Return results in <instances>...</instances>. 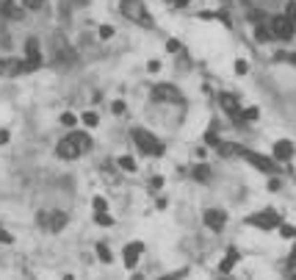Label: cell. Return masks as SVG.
Listing matches in <instances>:
<instances>
[{
  "mask_svg": "<svg viewBox=\"0 0 296 280\" xmlns=\"http://www.w3.org/2000/svg\"><path fill=\"white\" fill-rule=\"evenodd\" d=\"M97 34H100V39H111V36H114V25H100Z\"/></svg>",
  "mask_w": 296,
  "mask_h": 280,
  "instance_id": "33",
  "label": "cell"
},
{
  "mask_svg": "<svg viewBox=\"0 0 296 280\" xmlns=\"http://www.w3.org/2000/svg\"><path fill=\"white\" fill-rule=\"evenodd\" d=\"M269 189H271V192H279V180L271 178V180H269Z\"/></svg>",
  "mask_w": 296,
  "mask_h": 280,
  "instance_id": "42",
  "label": "cell"
},
{
  "mask_svg": "<svg viewBox=\"0 0 296 280\" xmlns=\"http://www.w3.org/2000/svg\"><path fill=\"white\" fill-rule=\"evenodd\" d=\"M141 253H144V244H141V241H130V244H125V250H122V258H125V266H127V269H136V263H138Z\"/></svg>",
  "mask_w": 296,
  "mask_h": 280,
  "instance_id": "13",
  "label": "cell"
},
{
  "mask_svg": "<svg viewBox=\"0 0 296 280\" xmlns=\"http://www.w3.org/2000/svg\"><path fill=\"white\" fill-rule=\"evenodd\" d=\"M11 6H14V0H0V11H3V14H6Z\"/></svg>",
  "mask_w": 296,
  "mask_h": 280,
  "instance_id": "41",
  "label": "cell"
},
{
  "mask_svg": "<svg viewBox=\"0 0 296 280\" xmlns=\"http://www.w3.org/2000/svg\"><path fill=\"white\" fill-rule=\"evenodd\" d=\"M219 142H221V139H219V133H216L213 128H208V130H205V145H208V147H216Z\"/></svg>",
  "mask_w": 296,
  "mask_h": 280,
  "instance_id": "26",
  "label": "cell"
},
{
  "mask_svg": "<svg viewBox=\"0 0 296 280\" xmlns=\"http://www.w3.org/2000/svg\"><path fill=\"white\" fill-rule=\"evenodd\" d=\"M22 72H28L25 59H14V56L0 59V75L3 78H14V75H22Z\"/></svg>",
  "mask_w": 296,
  "mask_h": 280,
  "instance_id": "11",
  "label": "cell"
},
{
  "mask_svg": "<svg viewBox=\"0 0 296 280\" xmlns=\"http://www.w3.org/2000/svg\"><path fill=\"white\" fill-rule=\"evenodd\" d=\"M188 0H175V6H186Z\"/></svg>",
  "mask_w": 296,
  "mask_h": 280,
  "instance_id": "45",
  "label": "cell"
},
{
  "mask_svg": "<svg viewBox=\"0 0 296 280\" xmlns=\"http://www.w3.org/2000/svg\"><path fill=\"white\" fill-rule=\"evenodd\" d=\"M166 50H169V53H178L180 50V42H178V39H169V42H166Z\"/></svg>",
  "mask_w": 296,
  "mask_h": 280,
  "instance_id": "40",
  "label": "cell"
},
{
  "mask_svg": "<svg viewBox=\"0 0 296 280\" xmlns=\"http://www.w3.org/2000/svg\"><path fill=\"white\" fill-rule=\"evenodd\" d=\"M219 106L224 111H227L230 117L236 119L238 125H241V103L236 100V97H233V94H219Z\"/></svg>",
  "mask_w": 296,
  "mask_h": 280,
  "instance_id": "15",
  "label": "cell"
},
{
  "mask_svg": "<svg viewBox=\"0 0 296 280\" xmlns=\"http://www.w3.org/2000/svg\"><path fill=\"white\" fill-rule=\"evenodd\" d=\"M56 155H59V158H64V161H75V158H80V150H78V147L69 142L67 136H64L59 145H56Z\"/></svg>",
  "mask_w": 296,
  "mask_h": 280,
  "instance_id": "14",
  "label": "cell"
},
{
  "mask_svg": "<svg viewBox=\"0 0 296 280\" xmlns=\"http://www.w3.org/2000/svg\"><path fill=\"white\" fill-rule=\"evenodd\" d=\"M117 167H119V170H125V172H136V170H138L130 155H119V158H117Z\"/></svg>",
  "mask_w": 296,
  "mask_h": 280,
  "instance_id": "22",
  "label": "cell"
},
{
  "mask_svg": "<svg viewBox=\"0 0 296 280\" xmlns=\"http://www.w3.org/2000/svg\"><path fill=\"white\" fill-rule=\"evenodd\" d=\"M246 225H255V228H260V230H274L282 225V216L274 208H266V211H257L252 216H246Z\"/></svg>",
  "mask_w": 296,
  "mask_h": 280,
  "instance_id": "5",
  "label": "cell"
},
{
  "mask_svg": "<svg viewBox=\"0 0 296 280\" xmlns=\"http://www.w3.org/2000/svg\"><path fill=\"white\" fill-rule=\"evenodd\" d=\"M183 275H186V269H180V272H172V275H163L161 280H180V278H183Z\"/></svg>",
  "mask_w": 296,
  "mask_h": 280,
  "instance_id": "39",
  "label": "cell"
},
{
  "mask_svg": "<svg viewBox=\"0 0 296 280\" xmlns=\"http://www.w3.org/2000/svg\"><path fill=\"white\" fill-rule=\"evenodd\" d=\"M67 139H69V142H72V145L78 147V150H80V155L92 150V136L86 133V130H72V133H69Z\"/></svg>",
  "mask_w": 296,
  "mask_h": 280,
  "instance_id": "16",
  "label": "cell"
},
{
  "mask_svg": "<svg viewBox=\"0 0 296 280\" xmlns=\"http://www.w3.org/2000/svg\"><path fill=\"white\" fill-rule=\"evenodd\" d=\"M269 28H271V36H274V39H279V42H291V39L296 36L294 22H291L285 14H274V17L269 20Z\"/></svg>",
  "mask_w": 296,
  "mask_h": 280,
  "instance_id": "4",
  "label": "cell"
},
{
  "mask_svg": "<svg viewBox=\"0 0 296 280\" xmlns=\"http://www.w3.org/2000/svg\"><path fill=\"white\" fill-rule=\"evenodd\" d=\"M294 230H296V228H294Z\"/></svg>",
  "mask_w": 296,
  "mask_h": 280,
  "instance_id": "48",
  "label": "cell"
},
{
  "mask_svg": "<svg viewBox=\"0 0 296 280\" xmlns=\"http://www.w3.org/2000/svg\"><path fill=\"white\" fill-rule=\"evenodd\" d=\"M97 255H100V261H102V263H111V261H114V255H111V250H108L105 244H102V241L97 244Z\"/></svg>",
  "mask_w": 296,
  "mask_h": 280,
  "instance_id": "27",
  "label": "cell"
},
{
  "mask_svg": "<svg viewBox=\"0 0 296 280\" xmlns=\"http://www.w3.org/2000/svg\"><path fill=\"white\" fill-rule=\"evenodd\" d=\"M11 241H14V236H11L9 230H3V228H0V244H11Z\"/></svg>",
  "mask_w": 296,
  "mask_h": 280,
  "instance_id": "35",
  "label": "cell"
},
{
  "mask_svg": "<svg viewBox=\"0 0 296 280\" xmlns=\"http://www.w3.org/2000/svg\"><path fill=\"white\" fill-rule=\"evenodd\" d=\"M288 280H296V272H294V275H291V278H288Z\"/></svg>",
  "mask_w": 296,
  "mask_h": 280,
  "instance_id": "47",
  "label": "cell"
},
{
  "mask_svg": "<svg viewBox=\"0 0 296 280\" xmlns=\"http://www.w3.org/2000/svg\"><path fill=\"white\" fill-rule=\"evenodd\" d=\"M111 111H114V114H125V103H122V100H114Z\"/></svg>",
  "mask_w": 296,
  "mask_h": 280,
  "instance_id": "36",
  "label": "cell"
},
{
  "mask_svg": "<svg viewBox=\"0 0 296 280\" xmlns=\"http://www.w3.org/2000/svg\"><path fill=\"white\" fill-rule=\"evenodd\" d=\"M153 100L155 103H183V92L172 84H158L153 89Z\"/></svg>",
  "mask_w": 296,
  "mask_h": 280,
  "instance_id": "8",
  "label": "cell"
},
{
  "mask_svg": "<svg viewBox=\"0 0 296 280\" xmlns=\"http://www.w3.org/2000/svg\"><path fill=\"white\" fill-rule=\"evenodd\" d=\"M153 189H163V178L158 175V178H153Z\"/></svg>",
  "mask_w": 296,
  "mask_h": 280,
  "instance_id": "44",
  "label": "cell"
},
{
  "mask_svg": "<svg viewBox=\"0 0 296 280\" xmlns=\"http://www.w3.org/2000/svg\"><path fill=\"white\" fill-rule=\"evenodd\" d=\"M36 222H39V225H42L44 230H50V233H59V230L67 228L69 216H67L64 211H39Z\"/></svg>",
  "mask_w": 296,
  "mask_h": 280,
  "instance_id": "6",
  "label": "cell"
},
{
  "mask_svg": "<svg viewBox=\"0 0 296 280\" xmlns=\"http://www.w3.org/2000/svg\"><path fill=\"white\" fill-rule=\"evenodd\" d=\"M202 222H205V228H211L213 233H219V230H224V225H227V214L221 211V208H208V211L202 214Z\"/></svg>",
  "mask_w": 296,
  "mask_h": 280,
  "instance_id": "12",
  "label": "cell"
},
{
  "mask_svg": "<svg viewBox=\"0 0 296 280\" xmlns=\"http://www.w3.org/2000/svg\"><path fill=\"white\" fill-rule=\"evenodd\" d=\"M94 222L102 225V228H111V225H114V216H108V214H94Z\"/></svg>",
  "mask_w": 296,
  "mask_h": 280,
  "instance_id": "28",
  "label": "cell"
},
{
  "mask_svg": "<svg viewBox=\"0 0 296 280\" xmlns=\"http://www.w3.org/2000/svg\"><path fill=\"white\" fill-rule=\"evenodd\" d=\"M42 6H44V0H22V9L36 11V9H42Z\"/></svg>",
  "mask_w": 296,
  "mask_h": 280,
  "instance_id": "32",
  "label": "cell"
},
{
  "mask_svg": "<svg viewBox=\"0 0 296 280\" xmlns=\"http://www.w3.org/2000/svg\"><path fill=\"white\" fill-rule=\"evenodd\" d=\"M238 147L241 145H230V142H219V145L213 147L219 155H238Z\"/></svg>",
  "mask_w": 296,
  "mask_h": 280,
  "instance_id": "20",
  "label": "cell"
},
{
  "mask_svg": "<svg viewBox=\"0 0 296 280\" xmlns=\"http://www.w3.org/2000/svg\"><path fill=\"white\" fill-rule=\"evenodd\" d=\"M53 56L59 61H64V64H72L75 61V50L67 44V39H64V34H53Z\"/></svg>",
  "mask_w": 296,
  "mask_h": 280,
  "instance_id": "9",
  "label": "cell"
},
{
  "mask_svg": "<svg viewBox=\"0 0 296 280\" xmlns=\"http://www.w3.org/2000/svg\"><path fill=\"white\" fill-rule=\"evenodd\" d=\"M238 155H241V158H244L246 164H252L255 170L266 172V175H277V172H279V164L274 161V158H269V155H260V153H255V150H249V147H238Z\"/></svg>",
  "mask_w": 296,
  "mask_h": 280,
  "instance_id": "3",
  "label": "cell"
},
{
  "mask_svg": "<svg viewBox=\"0 0 296 280\" xmlns=\"http://www.w3.org/2000/svg\"><path fill=\"white\" fill-rule=\"evenodd\" d=\"M271 39H274V36H271V28L263 25V22H257V25H255V42L266 44V42H271Z\"/></svg>",
  "mask_w": 296,
  "mask_h": 280,
  "instance_id": "19",
  "label": "cell"
},
{
  "mask_svg": "<svg viewBox=\"0 0 296 280\" xmlns=\"http://www.w3.org/2000/svg\"><path fill=\"white\" fill-rule=\"evenodd\" d=\"M238 261H241V253H238L236 247H230V250H227V255H224V261L219 263V272H221V275H227V272H233V269H236V263H238Z\"/></svg>",
  "mask_w": 296,
  "mask_h": 280,
  "instance_id": "17",
  "label": "cell"
},
{
  "mask_svg": "<svg viewBox=\"0 0 296 280\" xmlns=\"http://www.w3.org/2000/svg\"><path fill=\"white\" fill-rule=\"evenodd\" d=\"M296 155V147H294V142L291 139H277L274 142V150H271V158L277 164H285V161H291Z\"/></svg>",
  "mask_w": 296,
  "mask_h": 280,
  "instance_id": "10",
  "label": "cell"
},
{
  "mask_svg": "<svg viewBox=\"0 0 296 280\" xmlns=\"http://www.w3.org/2000/svg\"><path fill=\"white\" fill-rule=\"evenodd\" d=\"M61 280H75V278H72V275H64V278H61Z\"/></svg>",
  "mask_w": 296,
  "mask_h": 280,
  "instance_id": "46",
  "label": "cell"
},
{
  "mask_svg": "<svg viewBox=\"0 0 296 280\" xmlns=\"http://www.w3.org/2000/svg\"><path fill=\"white\" fill-rule=\"evenodd\" d=\"M130 139H133V145L141 150L144 155H153V158H161L163 153H166V147H163V142L158 139L155 133H150L147 128H133L130 130Z\"/></svg>",
  "mask_w": 296,
  "mask_h": 280,
  "instance_id": "1",
  "label": "cell"
},
{
  "mask_svg": "<svg viewBox=\"0 0 296 280\" xmlns=\"http://www.w3.org/2000/svg\"><path fill=\"white\" fill-rule=\"evenodd\" d=\"M78 122H80V119H78L72 111H64V114H61V125H64V128H75Z\"/></svg>",
  "mask_w": 296,
  "mask_h": 280,
  "instance_id": "24",
  "label": "cell"
},
{
  "mask_svg": "<svg viewBox=\"0 0 296 280\" xmlns=\"http://www.w3.org/2000/svg\"><path fill=\"white\" fill-rule=\"evenodd\" d=\"M211 167H208V164H197L194 170H191V178L194 180H199V183H208V180H211Z\"/></svg>",
  "mask_w": 296,
  "mask_h": 280,
  "instance_id": "18",
  "label": "cell"
},
{
  "mask_svg": "<svg viewBox=\"0 0 296 280\" xmlns=\"http://www.w3.org/2000/svg\"><path fill=\"white\" fill-rule=\"evenodd\" d=\"M22 11H25V9H20V6H11V9L3 14V17H9V20H22Z\"/></svg>",
  "mask_w": 296,
  "mask_h": 280,
  "instance_id": "31",
  "label": "cell"
},
{
  "mask_svg": "<svg viewBox=\"0 0 296 280\" xmlns=\"http://www.w3.org/2000/svg\"><path fill=\"white\" fill-rule=\"evenodd\" d=\"M246 69H249V64H246L244 59H238L236 61V72H238V75H246Z\"/></svg>",
  "mask_w": 296,
  "mask_h": 280,
  "instance_id": "34",
  "label": "cell"
},
{
  "mask_svg": "<svg viewBox=\"0 0 296 280\" xmlns=\"http://www.w3.org/2000/svg\"><path fill=\"white\" fill-rule=\"evenodd\" d=\"M288 269H296V244L291 250V255H288Z\"/></svg>",
  "mask_w": 296,
  "mask_h": 280,
  "instance_id": "38",
  "label": "cell"
},
{
  "mask_svg": "<svg viewBox=\"0 0 296 280\" xmlns=\"http://www.w3.org/2000/svg\"><path fill=\"white\" fill-rule=\"evenodd\" d=\"M42 64H44V59H42V50H39V39H36V36H28L25 39V67H28V72L39 69Z\"/></svg>",
  "mask_w": 296,
  "mask_h": 280,
  "instance_id": "7",
  "label": "cell"
},
{
  "mask_svg": "<svg viewBox=\"0 0 296 280\" xmlns=\"http://www.w3.org/2000/svg\"><path fill=\"white\" fill-rule=\"evenodd\" d=\"M80 122L86 128H97L100 125V117H97V111H86V114H80Z\"/></svg>",
  "mask_w": 296,
  "mask_h": 280,
  "instance_id": "23",
  "label": "cell"
},
{
  "mask_svg": "<svg viewBox=\"0 0 296 280\" xmlns=\"http://www.w3.org/2000/svg\"><path fill=\"white\" fill-rule=\"evenodd\" d=\"M285 17L291 20V22H294V28H296V0H291V3L285 6Z\"/></svg>",
  "mask_w": 296,
  "mask_h": 280,
  "instance_id": "30",
  "label": "cell"
},
{
  "mask_svg": "<svg viewBox=\"0 0 296 280\" xmlns=\"http://www.w3.org/2000/svg\"><path fill=\"white\" fill-rule=\"evenodd\" d=\"M257 117H260V108H255V106H249V108H241V125H246V122H255Z\"/></svg>",
  "mask_w": 296,
  "mask_h": 280,
  "instance_id": "21",
  "label": "cell"
},
{
  "mask_svg": "<svg viewBox=\"0 0 296 280\" xmlns=\"http://www.w3.org/2000/svg\"><path fill=\"white\" fill-rule=\"evenodd\" d=\"M279 236H282V238H296L294 225H285V222H282V225H279Z\"/></svg>",
  "mask_w": 296,
  "mask_h": 280,
  "instance_id": "29",
  "label": "cell"
},
{
  "mask_svg": "<svg viewBox=\"0 0 296 280\" xmlns=\"http://www.w3.org/2000/svg\"><path fill=\"white\" fill-rule=\"evenodd\" d=\"M92 208H94V214H108V203H105V197H94Z\"/></svg>",
  "mask_w": 296,
  "mask_h": 280,
  "instance_id": "25",
  "label": "cell"
},
{
  "mask_svg": "<svg viewBox=\"0 0 296 280\" xmlns=\"http://www.w3.org/2000/svg\"><path fill=\"white\" fill-rule=\"evenodd\" d=\"M119 11H122V17H127L136 25L141 28L153 25V17H150V9L144 6V0H119Z\"/></svg>",
  "mask_w": 296,
  "mask_h": 280,
  "instance_id": "2",
  "label": "cell"
},
{
  "mask_svg": "<svg viewBox=\"0 0 296 280\" xmlns=\"http://www.w3.org/2000/svg\"><path fill=\"white\" fill-rule=\"evenodd\" d=\"M147 69H150V72H158V69H161V61H150V67Z\"/></svg>",
  "mask_w": 296,
  "mask_h": 280,
  "instance_id": "43",
  "label": "cell"
},
{
  "mask_svg": "<svg viewBox=\"0 0 296 280\" xmlns=\"http://www.w3.org/2000/svg\"><path fill=\"white\" fill-rule=\"evenodd\" d=\"M9 139H11V133L6 130V128H0V147H3V145H9Z\"/></svg>",
  "mask_w": 296,
  "mask_h": 280,
  "instance_id": "37",
  "label": "cell"
}]
</instances>
